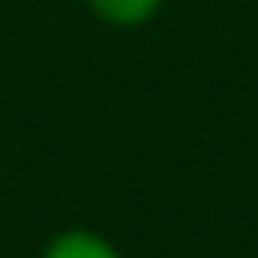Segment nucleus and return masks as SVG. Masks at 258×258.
Returning a JSON list of instances; mask_svg holds the SVG:
<instances>
[{"instance_id":"nucleus-1","label":"nucleus","mask_w":258,"mask_h":258,"mask_svg":"<svg viewBox=\"0 0 258 258\" xmlns=\"http://www.w3.org/2000/svg\"><path fill=\"white\" fill-rule=\"evenodd\" d=\"M40 258H121V250L89 226H69L44 242Z\"/></svg>"},{"instance_id":"nucleus-2","label":"nucleus","mask_w":258,"mask_h":258,"mask_svg":"<svg viewBox=\"0 0 258 258\" xmlns=\"http://www.w3.org/2000/svg\"><path fill=\"white\" fill-rule=\"evenodd\" d=\"M165 0H85V8L109 28H141L161 12Z\"/></svg>"}]
</instances>
